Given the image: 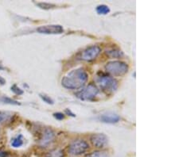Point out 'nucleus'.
<instances>
[{
  "label": "nucleus",
  "instance_id": "nucleus-1",
  "mask_svg": "<svg viewBox=\"0 0 179 157\" xmlns=\"http://www.w3.org/2000/svg\"><path fill=\"white\" fill-rule=\"evenodd\" d=\"M88 75L82 68H76L65 75L62 78V84L64 88L69 90H77L81 88L88 81Z\"/></svg>",
  "mask_w": 179,
  "mask_h": 157
},
{
  "label": "nucleus",
  "instance_id": "nucleus-2",
  "mask_svg": "<svg viewBox=\"0 0 179 157\" xmlns=\"http://www.w3.org/2000/svg\"><path fill=\"white\" fill-rule=\"evenodd\" d=\"M105 70L113 76H122L128 71V66L123 61L113 60L106 63Z\"/></svg>",
  "mask_w": 179,
  "mask_h": 157
},
{
  "label": "nucleus",
  "instance_id": "nucleus-3",
  "mask_svg": "<svg viewBox=\"0 0 179 157\" xmlns=\"http://www.w3.org/2000/svg\"><path fill=\"white\" fill-rule=\"evenodd\" d=\"M96 82L100 88L106 92H113L116 91L118 88L117 80L110 76L102 75L98 76Z\"/></svg>",
  "mask_w": 179,
  "mask_h": 157
},
{
  "label": "nucleus",
  "instance_id": "nucleus-4",
  "mask_svg": "<svg viewBox=\"0 0 179 157\" xmlns=\"http://www.w3.org/2000/svg\"><path fill=\"white\" fill-rule=\"evenodd\" d=\"M99 94V89L95 84H90L76 94V96L83 101L92 100Z\"/></svg>",
  "mask_w": 179,
  "mask_h": 157
},
{
  "label": "nucleus",
  "instance_id": "nucleus-5",
  "mask_svg": "<svg viewBox=\"0 0 179 157\" xmlns=\"http://www.w3.org/2000/svg\"><path fill=\"white\" fill-rule=\"evenodd\" d=\"M89 148V145L84 140H77L71 143L69 145V152L70 154L74 156H80L85 153Z\"/></svg>",
  "mask_w": 179,
  "mask_h": 157
},
{
  "label": "nucleus",
  "instance_id": "nucleus-6",
  "mask_svg": "<svg viewBox=\"0 0 179 157\" xmlns=\"http://www.w3.org/2000/svg\"><path fill=\"white\" fill-rule=\"evenodd\" d=\"M101 48L98 45H92L88 47L83 51L80 56V59L85 61H92L100 55Z\"/></svg>",
  "mask_w": 179,
  "mask_h": 157
},
{
  "label": "nucleus",
  "instance_id": "nucleus-7",
  "mask_svg": "<svg viewBox=\"0 0 179 157\" xmlns=\"http://www.w3.org/2000/svg\"><path fill=\"white\" fill-rule=\"evenodd\" d=\"M37 31L42 34H61L64 32V29L61 25H41Z\"/></svg>",
  "mask_w": 179,
  "mask_h": 157
},
{
  "label": "nucleus",
  "instance_id": "nucleus-8",
  "mask_svg": "<svg viewBox=\"0 0 179 157\" xmlns=\"http://www.w3.org/2000/svg\"><path fill=\"white\" fill-rule=\"evenodd\" d=\"M90 140L92 142V145L97 148H104L108 143V138L104 133H96L92 134L90 137Z\"/></svg>",
  "mask_w": 179,
  "mask_h": 157
},
{
  "label": "nucleus",
  "instance_id": "nucleus-9",
  "mask_svg": "<svg viewBox=\"0 0 179 157\" xmlns=\"http://www.w3.org/2000/svg\"><path fill=\"white\" fill-rule=\"evenodd\" d=\"M54 138H55V133L54 131L52 129H46L44 131V133L42 134L41 140H40V145L43 148L47 147L54 141Z\"/></svg>",
  "mask_w": 179,
  "mask_h": 157
},
{
  "label": "nucleus",
  "instance_id": "nucleus-10",
  "mask_svg": "<svg viewBox=\"0 0 179 157\" xmlns=\"http://www.w3.org/2000/svg\"><path fill=\"white\" fill-rule=\"evenodd\" d=\"M98 120L100 122L107 123V124H115L120 120V117L117 114H113V113H107V114L100 115L98 117Z\"/></svg>",
  "mask_w": 179,
  "mask_h": 157
},
{
  "label": "nucleus",
  "instance_id": "nucleus-11",
  "mask_svg": "<svg viewBox=\"0 0 179 157\" xmlns=\"http://www.w3.org/2000/svg\"><path fill=\"white\" fill-rule=\"evenodd\" d=\"M23 145V137L22 135H18L17 137H14L11 140V146L14 148H19Z\"/></svg>",
  "mask_w": 179,
  "mask_h": 157
},
{
  "label": "nucleus",
  "instance_id": "nucleus-12",
  "mask_svg": "<svg viewBox=\"0 0 179 157\" xmlns=\"http://www.w3.org/2000/svg\"><path fill=\"white\" fill-rule=\"evenodd\" d=\"M12 118V114L8 112L0 111V125L10 122Z\"/></svg>",
  "mask_w": 179,
  "mask_h": 157
},
{
  "label": "nucleus",
  "instance_id": "nucleus-13",
  "mask_svg": "<svg viewBox=\"0 0 179 157\" xmlns=\"http://www.w3.org/2000/svg\"><path fill=\"white\" fill-rule=\"evenodd\" d=\"M96 10V12L99 14H102V15H106V14H109V12H110V8L108 7L107 5H104V4H101V5L97 6Z\"/></svg>",
  "mask_w": 179,
  "mask_h": 157
},
{
  "label": "nucleus",
  "instance_id": "nucleus-14",
  "mask_svg": "<svg viewBox=\"0 0 179 157\" xmlns=\"http://www.w3.org/2000/svg\"><path fill=\"white\" fill-rule=\"evenodd\" d=\"M106 53L111 57H114V58H120L123 56V53L120 50H116V49H112V50L107 51Z\"/></svg>",
  "mask_w": 179,
  "mask_h": 157
},
{
  "label": "nucleus",
  "instance_id": "nucleus-15",
  "mask_svg": "<svg viewBox=\"0 0 179 157\" xmlns=\"http://www.w3.org/2000/svg\"><path fill=\"white\" fill-rule=\"evenodd\" d=\"M46 157H64V152L60 149L54 150V151L49 152L46 155Z\"/></svg>",
  "mask_w": 179,
  "mask_h": 157
},
{
  "label": "nucleus",
  "instance_id": "nucleus-16",
  "mask_svg": "<svg viewBox=\"0 0 179 157\" xmlns=\"http://www.w3.org/2000/svg\"><path fill=\"white\" fill-rule=\"evenodd\" d=\"M0 100L3 102H4V103H7V104H10V105H16V106L20 105V103H19L18 102L15 101V100H13V99H10V98H8V97H6V96L2 97Z\"/></svg>",
  "mask_w": 179,
  "mask_h": 157
},
{
  "label": "nucleus",
  "instance_id": "nucleus-17",
  "mask_svg": "<svg viewBox=\"0 0 179 157\" xmlns=\"http://www.w3.org/2000/svg\"><path fill=\"white\" fill-rule=\"evenodd\" d=\"M37 6H40V8H41V9H45V10H49V9H50V8H53L54 6H55V5H54V4L47 3H37Z\"/></svg>",
  "mask_w": 179,
  "mask_h": 157
},
{
  "label": "nucleus",
  "instance_id": "nucleus-18",
  "mask_svg": "<svg viewBox=\"0 0 179 157\" xmlns=\"http://www.w3.org/2000/svg\"><path fill=\"white\" fill-rule=\"evenodd\" d=\"M39 95H40V97H41V99H42L45 102H46V103L51 104V105L52 104H54V100H53L50 97L48 96V95L43 94H40Z\"/></svg>",
  "mask_w": 179,
  "mask_h": 157
},
{
  "label": "nucleus",
  "instance_id": "nucleus-19",
  "mask_svg": "<svg viewBox=\"0 0 179 157\" xmlns=\"http://www.w3.org/2000/svg\"><path fill=\"white\" fill-rule=\"evenodd\" d=\"M105 152H94L88 154L86 157H105Z\"/></svg>",
  "mask_w": 179,
  "mask_h": 157
},
{
  "label": "nucleus",
  "instance_id": "nucleus-20",
  "mask_svg": "<svg viewBox=\"0 0 179 157\" xmlns=\"http://www.w3.org/2000/svg\"><path fill=\"white\" fill-rule=\"evenodd\" d=\"M11 91H13L14 93L15 94H18V95H20V94H23V91L21 88H19L17 85H13V86H11Z\"/></svg>",
  "mask_w": 179,
  "mask_h": 157
},
{
  "label": "nucleus",
  "instance_id": "nucleus-21",
  "mask_svg": "<svg viewBox=\"0 0 179 157\" xmlns=\"http://www.w3.org/2000/svg\"><path fill=\"white\" fill-rule=\"evenodd\" d=\"M54 117L57 120H63L64 118V114L61 112H57V113H54Z\"/></svg>",
  "mask_w": 179,
  "mask_h": 157
},
{
  "label": "nucleus",
  "instance_id": "nucleus-22",
  "mask_svg": "<svg viewBox=\"0 0 179 157\" xmlns=\"http://www.w3.org/2000/svg\"><path fill=\"white\" fill-rule=\"evenodd\" d=\"M8 156H9L8 152L0 150V157H8Z\"/></svg>",
  "mask_w": 179,
  "mask_h": 157
},
{
  "label": "nucleus",
  "instance_id": "nucleus-23",
  "mask_svg": "<svg viewBox=\"0 0 179 157\" xmlns=\"http://www.w3.org/2000/svg\"><path fill=\"white\" fill-rule=\"evenodd\" d=\"M5 84H6L5 79H4L3 77H1V76H0V84H1V85H4Z\"/></svg>",
  "mask_w": 179,
  "mask_h": 157
},
{
  "label": "nucleus",
  "instance_id": "nucleus-24",
  "mask_svg": "<svg viewBox=\"0 0 179 157\" xmlns=\"http://www.w3.org/2000/svg\"><path fill=\"white\" fill-rule=\"evenodd\" d=\"M65 113H66L67 114H70V116H72V117H75V116H76V115H75L74 114H72V112L70 111L69 109H66V110H65Z\"/></svg>",
  "mask_w": 179,
  "mask_h": 157
},
{
  "label": "nucleus",
  "instance_id": "nucleus-25",
  "mask_svg": "<svg viewBox=\"0 0 179 157\" xmlns=\"http://www.w3.org/2000/svg\"><path fill=\"white\" fill-rule=\"evenodd\" d=\"M3 69H4V68H3V67L1 65V63H0V70H3Z\"/></svg>",
  "mask_w": 179,
  "mask_h": 157
}]
</instances>
